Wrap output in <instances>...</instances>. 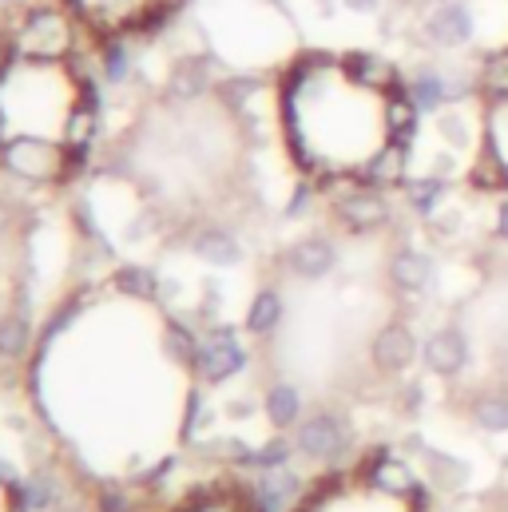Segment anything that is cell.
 <instances>
[{
	"label": "cell",
	"mask_w": 508,
	"mask_h": 512,
	"mask_svg": "<svg viewBox=\"0 0 508 512\" xmlns=\"http://www.w3.org/2000/svg\"><path fill=\"white\" fill-rule=\"evenodd\" d=\"M16 40V52L28 56V60H40V64H52V60H64L68 48H72V24L60 8H32L24 20H20V32L12 36Z\"/></svg>",
	"instance_id": "6da1fadb"
},
{
	"label": "cell",
	"mask_w": 508,
	"mask_h": 512,
	"mask_svg": "<svg viewBox=\"0 0 508 512\" xmlns=\"http://www.w3.org/2000/svg\"><path fill=\"white\" fill-rule=\"evenodd\" d=\"M421 36L445 52L469 48L477 40V12L469 0H429L421 12Z\"/></svg>",
	"instance_id": "7a4b0ae2"
},
{
	"label": "cell",
	"mask_w": 508,
	"mask_h": 512,
	"mask_svg": "<svg viewBox=\"0 0 508 512\" xmlns=\"http://www.w3.org/2000/svg\"><path fill=\"white\" fill-rule=\"evenodd\" d=\"M350 441H354V433H350L346 417H338L330 409H318L294 425V449L306 461H334L350 449Z\"/></svg>",
	"instance_id": "3957f363"
},
{
	"label": "cell",
	"mask_w": 508,
	"mask_h": 512,
	"mask_svg": "<svg viewBox=\"0 0 508 512\" xmlns=\"http://www.w3.org/2000/svg\"><path fill=\"white\" fill-rule=\"evenodd\" d=\"M0 163L20 179H56L64 171L68 155L60 143H48L36 135H16V139H4Z\"/></svg>",
	"instance_id": "277c9868"
},
{
	"label": "cell",
	"mask_w": 508,
	"mask_h": 512,
	"mask_svg": "<svg viewBox=\"0 0 508 512\" xmlns=\"http://www.w3.org/2000/svg\"><path fill=\"white\" fill-rule=\"evenodd\" d=\"M334 219L350 235H374V231H381L389 223V199L378 187L358 183V187H350V191H342L334 199Z\"/></svg>",
	"instance_id": "5b68a950"
},
{
	"label": "cell",
	"mask_w": 508,
	"mask_h": 512,
	"mask_svg": "<svg viewBox=\"0 0 508 512\" xmlns=\"http://www.w3.org/2000/svg\"><path fill=\"white\" fill-rule=\"evenodd\" d=\"M469 358L473 350L461 326H441L421 342V366L441 382H457L469 370Z\"/></svg>",
	"instance_id": "8992f818"
},
{
	"label": "cell",
	"mask_w": 508,
	"mask_h": 512,
	"mask_svg": "<svg viewBox=\"0 0 508 512\" xmlns=\"http://www.w3.org/2000/svg\"><path fill=\"white\" fill-rule=\"evenodd\" d=\"M417 358H421V342H417V334H413L405 322L381 326L378 334H374V342H370V362H374V370H378V374H389V378L405 374Z\"/></svg>",
	"instance_id": "52a82bcc"
},
{
	"label": "cell",
	"mask_w": 508,
	"mask_h": 512,
	"mask_svg": "<svg viewBox=\"0 0 508 512\" xmlns=\"http://www.w3.org/2000/svg\"><path fill=\"white\" fill-rule=\"evenodd\" d=\"M195 370L207 385H223L231 382L235 374L247 370V350L239 346V338L231 330H215L203 346H199V358H195Z\"/></svg>",
	"instance_id": "ba28073f"
},
{
	"label": "cell",
	"mask_w": 508,
	"mask_h": 512,
	"mask_svg": "<svg viewBox=\"0 0 508 512\" xmlns=\"http://www.w3.org/2000/svg\"><path fill=\"white\" fill-rule=\"evenodd\" d=\"M282 262H286V270H290L294 278L318 282V278H330V274H334V266H338V247H334L326 235H306V239H298V243L286 247Z\"/></svg>",
	"instance_id": "9c48e42d"
},
{
	"label": "cell",
	"mask_w": 508,
	"mask_h": 512,
	"mask_svg": "<svg viewBox=\"0 0 508 512\" xmlns=\"http://www.w3.org/2000/svg\"><path fill=\"white\" fill-rule=\"evenodd\" d=\"M342 68H346V76H350L358 88H366V92L389 96V92H401V88H405L401 72H397L385 56H378V52H350V56L342 60Z\"/></svg>",
	"instance_id": "30bf717a"
},
{
	"label": "cell",
	"mask_w": 508,
	"mask_h": 512,
	"mask_svg": "<svg viewBox=\"0 0 508 512\" xmlns=\"http://www.w3.org/2000/svg\"><path fill=\"white\" fill-rule=\"evenodd\" d=\"M405 96L417 104V112L425 116H433V112H441L449 100H457V96H465V88L461 84H453L445 72H437V68H417L409 80H405Z\"/></svg>",
	"instance_id": "8fae6325"
},
{
	"label": "cell",
	"mask_w": 508,
	"mask_h": 512,
	"mask_svg": "<svg viewBox=\"0 0 508 512\" xmlns=\"http://www.w3.org/2000/svg\"><path fill=\"white\" fill-rule=\"evenodd\" d=\"M405 171H409V147L385 139L378 151L362 163V183H366V187H378V191L405 187V179H409Z\"/></svg>",
	"instance_id": "7c38bea8"
},
{
	"label": "cell",
	"mask_w": 508,
	"mask_h": 512,
	"mask_svg": "<svg viewBox=\"0 0 508 512\" xmlns=\"http://www.w3.org/2000/svg\"><path fill=\"white\" fill-rule=\"evenodd\" d=\"M385 274H389V286H393V290H401V294H421V290H429V282H433V258L425 255V251H417V247H401V251L389 255Z\"/></svg>",
	"instance_id": "4fadbf2b"
},
{
	"label": "cell",
	"mask_w": 508,
	"mask_h": 512,
	"mask_svg": "<svg viewBox=\"0 0 508 512\" xmlns=\"http://www.w3.org/2000/svg\"><path fill=\"white\" fill-rule=\"evenodd\" d=\"M381 124H385V139H389V143L413 147V139H417V128H421V112H417V104L405 96V88L385 96V108H381Z\"/></svg>",
	"instance_id": "5bb4252c"
},
{
	"label": "cell",
	"mask_w": 508,
	"mask_h": 512,
	"mask_svg": "<svg viewBox=\"0 0 508 512\" xmlns=\"http://www.w3.org/2000/svg\"><path fill=\"white\" fill-rule=\"evenodd\" d=\"M370 485L385 493V497H413L417 493V477H413V469L401 461V457H393V453H378L374 457V465H370Z\"/></svg>",
	"instance_id": "9a60e30c"
},
{
	"label": "cell",
	"mask_w": 508,
	"mask_h": 512,
	"mask_svg": "<svg viewBox=\"0 0 508 512\" xmlns=\"http://www.w3.org/2000/svg\"><path fill=\"white\" fill-rule=\"evenodd\" d=\"M191 251H195V258H203L207 266H239V262H243L239 239H235L231 231H223V227H203V231H195Z\"/></svg>",
	"instance_id": "2e32d148"
},
{
	"label": "cell",
	"mask_w": 508,
	"mask_h": 512,
	"mask_svg": "<svg viewBox=\"0 0 508 512\" xmlns=\"http://www.w3.org/2000/svg\"><path fill=\"white\" fill-rule=\"evenodd\" d=\"M298 489H302V481L282 465V469H266L262 477H258V485H254V505L262 512H282L294 497H298Z\"/></svg>",
	"instance_id": "e0dca14e"
},
{
	"label": "cell",
	"mask_w": 508,
	"mask_h": 512,
	"mask_svg": "<svg viewBox=\"0 0 508 512\" xmlns=\"http://www.w3.org/2000/svg\"><path fill=\"white\" fill-rule=\"evenodd\" d=\"M469 183L485 195H508V159L501 155V147L493 139H485L477 163L469 167Z\"/></svg>",
	"instance_id": "ac0fdd59"
},
{
	"label": "cell",
	"mask_w": 508,
	"mask_h": 512,
	"mask_svg": "<svg viewBox=\"0 0 508 512\" xmlns=\"http://www.w3.org/2000/svg\"><path fill=\"white\" fill-rule=\"evenodd\" d=\"M477 96L493 108H505L508 104V48H493L481 56V68H477Z\"/></svg>",
	"instance_id": "d6986e66"
},
{
	"label": "cell",
	"mask_w": 508,
	"mask_h": 512,
	"mask_svg": "<svg viewBox=\"0 0 508 512\" xmlns=\"http://www.w3.org/2000/svg\"><path fill=\"white\" fill-rule=\"evenodd\" d=\"M282 314H286V302L274 286H262L247 306V318H243V330L254 338H270L278 326H282Z\"/></svg>",
	"instance_id": "ffe728a7"
},
{
	"label": "cell",
	"mask_w": 508,
	"mask_h": 512,
	"mask_svg": "<svg viewBox=\"0 0 508 512\" xmlns=\"http://www.w3.org/2000/svg\"><path fill=\"white\" fill-rule=\"evenodd\" d=\"M262 413H266V421H270L278 433H286L290 425H298V421H302V393H298V385H290V382L270 385L266 397H262Z\"/></svg>",
	"instance_id": "44dd1931"
},
{
	"label": "cell",
	"mask_w": 508,
	"mask_h": 512,
	"mask_svg": "<svg viewBox=\"0 0 508 512\" xmlns=\"http://www.w3.org/2000/svg\"><path fill=\"white\" fill-rule=\"evenodd\" d=\"M405 207L413 211V215H421V219H429V215H437V207L445 203V195H449V179H441V175H417V179H405Z\"/></svg>",
	"instance_id": "7402d4cb"
},
{
	"label": "cell",
	"mask_w": 508,
	"mask_h": 512,
	"mask_svg": "<svg viewBox=\"0 0 508 512\" xmlns=\"http://www.w3.org/2000/svg\"><path fill=\"white\" fill-rule=\"evenodd\" d=\"M207 84H211L207 60H203V56H187V60L175 64V72H171V80H167V96H171V100H195V96L207 92Z\"/></svg>",
	"instance_id": "603a6c76"
},
{
	"label": "cell",
	"mask_w": 508,
	"mask_h": 512,
	"mask_svg": "<svg viewBox=\"0 0 508 512\" xmlns=\"http://www.w3.org/2000/svg\"><path fill=\"white\" fill-rule=\"evenodd\" d=\"M469 421L481 433H508V393L505 389H485L469 405Z\"/></svg>",
	"instance_id": "cb8c5ba5"
},
{
	"label": "cell",
	"mask_w": 508,
	"mask_h": 512,
	"mask_svg": "<svg viewBox=\"0 0 508 512\" xmlns=\"http://www.w3.org/2000/svg\"><path fill=\"white\" fill-rule=\"evenodd\" d=\"M112 290L124 294V298H135V302H151L155 290H159V278H155V270L131 262V266H116V274H112Z\"/></svg>",
	"instance_id": "d4e9b609"
},
{
	"label": "cell",
	"mask_w": 508,
	"mask_h": 512,
	"mask_svg": "<svg viewBox=\"0 0 508 512\" xmlns=\"http://www.w3.org/2000/svg\"><path fill=\"white\" fill-rule=\"evenodd\" d=\"M28 342H32V322L24 314H4L0 318V358H8V362L24 358Z\"/></svg>",
	"instance_id": "484cf974"
},
{
	"label": "cell",
	"mask_w": 508,
	"mask_h": 512,
	"mask_svg": "<svg viewBox=\"0 0 508 512\" xmlns=\"http://www.w3.org/2000/svg\"><path fill=\"white\" fill-rule=\"evenodd\" d=\"M425 469H429V477H433V485H441V489H461L465 485V465L457 461V457H449V453H437V449H425Z\"/></svg>",
	"instance_id": "4316f807"
},
{
	"label": "cell",
	"mask_w": 508,
	"mask_h": 512,
	"mask_svg": "<svg viewBox=\"0 0 508 512\" xmlns=\"http://www.w3.org/2000/svg\"><path fill=\"white\" fill-rule=\"evenodd\" d=\"M290 453H298L294 449V441H286V437H274V441H266V445H258V449H251V457H247V465H254V469H282L286 461H290Z\"/></svg>",
	"instance_id": "83f0119b"
},
{
	"label": "cell",
	"mask_w": 508,
	"mask_h": 512,
	"mask_svg": "<svg viewBox=\"0 0 508 512\" xmlns=\"http://www.w3.org/2000/svg\"><path fill=\"white\" fill-rule=\"evenodd\" d=\"M163 346H167V354L179 362V366H195V358H199V342H195V334L191 330H183V326H167V338H163Z\"/></svg>",
	"instance_id": "f1b7e54d"
},
{
	"label": "cell",
	"mask_w": 508,
	"mask_h": 512,
	"mask_svg": "<svg viewBox=\"0 0 508 512\" xmlns=\"http://www.w3.org/2000/svg\"><path fill=\"white\" fill-rule=\"evenodd\" d=\"M437 128L449 135V143L453 147H461V143H469V128H465V120H461V112H445L441 120H437Z\"/></svg>",
	"instance_id": "f546056e"
},
{
	"label": "cell",
	"mask_w": 508,
	"mask_h": 512,
	"mask_svg": "<svg viewBox=\"0 0 508 512\" xmlns=\"http://www.w3.org/2000/svg\"><path fill=\"white\" fill-rule=\"evenodd\" d=\"M28 501H32V509H44L52 501V481L48 477H32L28 481Z\"/></svg>",
	"instance_id": "4dcf8cb0"
},
{
	"label": "cell",
	"mask_w": 508,
	"mask_h": 512,
	"mask_svg": "<svg viewBox=\"0 0 508 512\" xmlns=\"http://www.w3.org/2000/svg\"><path fill=\"white\" fill-rule=\"evenodd\" d=\"M104 64H108V76L112 80H124L127 68H131V60H127L124 48H108V56H104Z\"/></svg>",
	"instance_id": "1f68e13d"
},
{
	"label": "cell",
	"mask_w": 508,
	"mask_h": 512,
	"mask_svg": "<svg viewBox=\"0 0 508 512\" xmlns=\"http://www.w3.org/2000/svg\"><path fill=\"white\" fill-rule=\"evenodd\" d=\"M100 512H135V509H131V501H127L124 493L104 489V493H100Z\"/></svg>",
	"instance_id": "d6a6232c"
},
{
	"label": "cell",
	"mask_w": 508,
	"mask_h": 512,
	"mask_svg": "<svg viewBox=\"0 0 508 512\" xmlns=\"http://www.w3.org/2000/svg\"><path fill=\"white\" fill-rule=\"evenodd\" d=\"M493 235H497L501 243H508V199H501V203H497V215H493Z\"/></svg>",
	"instance_id": "836d02e7"
},
{
	"label": "cell",
	"mask_w": 508,
	"mask_h": 512,
	"mask_svg": "<svg viewBox=\"0 0 508 512\" xmlns=\"http://www.w3.org/2000/svg\"><path fill=\"white\" fill-rule=\"evenodd\" d=\"M12 56H16V40H8V36H0V76L8 72V64H12Z\"/></svg>",
	"instance_id": "e575fe53"
},
{
	"label": "cell",
	"mask_w": 508,
	"mask_h": 512,
	"mask_svg": "<svg viewBox=\"0 0 508 512\" xmlns=\"http://www.w3.org/2000/svg\"><path fill=\"white\" fill-rule=\"evenodd\" d=\"M342 4H346L350 12H374L381 0H342Z\"/></svg>",
	"instance_id": "d590c367"
}]
</instances>
